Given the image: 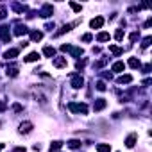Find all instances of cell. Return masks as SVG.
Returning a JSON list of instances; mask_svg holds the SVG:
<instances>
[{
  "instance_id": "4316f807",
  "label": "cell",
  "mask_w": 152,
  "mask_h": 152,
  "mask_svg": "<svg viewBox=\"0 0 152 152\" xmlns=\"http://www.w3.org/2000/svg\"><path fill=\"white\" fill-rule=\"evenodd\" d=\"M70 7H72L75 13H80V9H83V7H80L79 4H75V2H70Z\"/></svg>"
},
{
  "instance_id": "8d00e7d4",
  "label": "cell",
  "mask_w": 152,
  "mask_h": 152,
  "mask_svg": "<svg viewBox=\"0 0 152 152\" xmlns=\"http://www.w3.org/2000/svg\"><path fill=\"white\" fill-rule=\"evenodd\" d=\"M7 109V106H6V102H0V111H6Z\"/></svg>"
},
{
  "instance_id": "5b68a950",
  "label": "cell",
  "mask_w": 152,
  "mask_h": 152,
  "mask_svg": "<svg viewBox=\"0 0 152 152\" xmlns=\"http://www.w3.org/2000/svg\"><path fill=\"white\" fill-rule=\"evenodd\" d=\"M89 25H91V29H100V27L104 25V18L102 16H97V18H93L89 22Z\"/></svg>"
},
{
  "instance_id": "5bb4252c",
  "label": "cell",
  "mask_w": 152,
  "mask_h": 152,
  "mask_svg": "<svg viewBox=\"0 0 152 152\" xmlns=\"http://www.w3.org/2000/svg\"><path fill=\"white\" fill-rule=\"evenodd\" d=\"M43 54H45L47 57H54L56 50H54V47H45V48H43Z\"/></svg>"
},
{
  "instance_id": "83f0119b",
  "label": "cell",
  "mask_w": 152,
  "mask_h": 152,
  "mask_svg": "<svg viewBox=\"0 0 152 152\" xmlns=\"http://www.w3.org/2000/svg\"><path fill=\"white\" fill-rule=\"evenodd\" d=\"M115 38L118 39V41H122V38H124V30H122V29H118L116 32H115Z\"/></svg>"
},
{
  "instance_id": "3957f363",
  "label": "cell",
  "mask_w": 152,
  "mask_h": 152,
  "mask_svg": "<svg viewBox=\"0 0 152 152\" xmlns=\"http://www.w3.org/2000/svg\"><path fill=\"white\" fill-rule=\"evenodd\" d=\"M52 13H54V7L50 6V4H45V6H43V9H41V14H39V16L48 18V16H52Z\"/></svg>"
},
{
  "instance_id": "6da1fadb",
  "label": "cell",
  "mask_w": 152,
  "mask_h": 152,
  "mask_svg": "<svg viewBox=\"0 0 152 152\" xmlns=\"http://www.w3.org/2000/svg\"><path fill=\"white\" fill-rule=\"evenodd\" d=\"M68 107H70V111H74V113H83V115L88 113V106H86V104H75V102H70Z\"/></svg>"
},
{
  "instance_id": "836d02e7",
  "label": "cell",
  "mask_w": 152,
  "mask_h": 152,
  "mask_svg": "<svg viewBox=\"0 0 152 152\" xmlns=\"http://www.w3.org/2000/svg\"><path fill=\"white\" fill-rule=\"evenodd\" d=\"M136 39H138V32H133L131 34V41H136Z\"/></svg>"
},
{
  "instance_id": "d4e9b609",
  "label": "cell",
  "mask_w": 152,
  "mask_h": 152,
  "mask_svg": "<svg viewBox=\"0 0 152 152\" xmlns=\"http://www.w3.org/2000/svg\"><path fill=\"white\" fill-rule=\"evenodd\" d=\"M70 29H72V25H63V29H61V30H57V36H61V34H65V32H68Z\"/></svg>"
},
{
  "instance_id": "30bf717a",
  "label": "cell",
  "mask_w": 152,
  "mask_h": 152,
  "mask_svg": "<svg viewBox=\"0 0 152 152\" xmlns=\"http://www.w3.org/2000/svg\"><path fill=\"white\" fill-rule=\"evenodd\" d=\"M106 107V100L104 98H97V102H95V111H102Z\"/></svg>"
},
{
  "instance_id": "ba28073f",
  "label": "cell",
  "mask_w": 152,
  "mask_h": 152,
  "mask_svg": "<svg viewBox=\"0 0 152 152\" xmlns=\"http://www.w3.org/2000/svg\"><path fill=\"white\" fill-rule=\"evenodd\" d=\"M27 32H29V29L25 25H16V29H14V34L16 36H22V34H27Z\"/></svg>"
},
{
  "instance_id": "cb8c5ba5",
  "label": "cell",
  "mask_w": 152,
  "mask_h": 152,
  "mask_svg": "<svg viewBox=\"0 0 152 152\" xmlns=\"http://www.w3.org/2000/svg\"><path fill=\"white\" fill-rule=\"evenodd\" d=\"M7 75H11V77L18 75V68H16V66H11V68H7Z\"/></svg>"
},
{
  "instance_id": "7c38bea8",
  "label": "cell",
  "mask_w": 152,
  "mask_h": 152,
  "mask_svg": "<svg viewBox=\"0 0 152 152\" xmlns=\"http://www.w3.org/2000/svg\"><path fill=\"white\" fill-rule=\"evenodd\" d=\"M38 59H39V54H38V52H30V54L25 57L27 63H32V61H38Z\"/></svg>"
},
{
  "instance_id": "7402d4cb",
  "label": "cell",
  "mask_w": 152,
  "mask_h": 152,
  "mask_svg": "<svg viewBox=\"0 0 152 152\" xmlns=\"http://www.w3.org/2000/svg\"><path fill=\"white\" fill-rule=\"evenodd\" d=\"M111 150V147L107 145V143H100V145H97V152H109Z\"/></svg>"
},
{
  "instance_id": "9c48e42d",
  "label": "cell",
  "mask_w": 152,
  "mask_h": 152,
  "mask_svg": "<svg viewBox=\"0 0 152 152\" xmlns=\"http://www.w3.org/2000/svg\"><path fill=\"white\" fill-rule=\"evenodd\" d=\"M54 66H56V68H65V66H66V59H65V57L54 59Z\"/></svg>"
},
{
  "instance_id": "d6986e66",
  "label": "cell",
  "mask_w": 152,
  "mask_h": 152,
  "mask_svg": "<svg viewBox=\"0 0 152 152\" xmlns=\"http://www.w3.org/2000/svg\"><path fill=\"white\" fill-rule=\"evenodd\" d=\"M70 52H72L74 57H80V56L84 54V50H83V48H74V47H72V48H70Z\"/></svg>"
},
{
  "instance_id": "52a82bcc",
  "label": "cell",
  "mask_w": 152,
  "mask_h": 152,
  "mask_svg": "<svg viewBox=\"0 0 152 152\" xmlns=\"http://www.w3.org/2000/svg\"><path fill=\"white\" fill-rule=\"evenodd\" d=\"M30 129H32V124H30V122H23V124L20 125V133L27 134V133H30Z\"/></svg>"
},
{
  "instance_id": "e575fe53",
  "label": "cell",
  "mask_w": 152,
  "mask_h": 152,
  "mask_svg": "<svg viewBox=\"0 0 152 152\" xmlns=\"http://www.w3.org/2000/svg\"><path fill=\"white\" fill-rule=\"evenodd\" d=\"M84 65H86V63H84V61H79V63H77V65H75V66H77V70H80V68H83V66H84Z\"/></svg>"
},
{
  "instance_id": "ac0fdd59",
  "label": "cell",
  "mask_w": 152,
  "mask_h": 152,
  "mask_svg": "<svg viewBox=\"0 0 152 152\" xmlns=\"http://www.w3.org/2000/svg\"><path fill=\"white\" fill-rule=\"evenodd\" d=\"M41 38H43V34L39 32V30H34V32H30V39H32V41H39Z\"/></svg>"
},
{
  "instance_id": "7a4b0ae2",
  "label": "cell",
  "mask_w": 152,
  "mask_h": 152,
  "mask_svg": "<svg viewBox=\"0 0 152 152\" xmlns=\"http://www.w3.org/2000/svg\"><path fill=\"white\" fill-rule=\"evenodd\" d=\"M0 39H2L4 43L11 41V30H9L7 25H0Z\"/></svg>"
},
{
  "instance_id": "2e32d148",
  "label": "cell",
  "mask_w": 152,
  "mask_h": 152,
  "mask_svg": "<svg viewBox=\"0 0 152 152\" xmlns=\"http://www.w3.org/2000/svg\"><path fill=\"white\" fill-rule=\"evenodd\" d=\"M61 147H63V141H52V145H50V152H57Z\"/></svg>"
},
{
  "instance_id": "74e56055",
  "label": "cell",
  "mask_w": 152,
  "mask_h": 152,
  "mask_svg": "<svg viewBox=\"0 0 152 152\" xmlns=\"http://www.w3.org/2000/svg\"><path fill=\"white\" fill-rule=\"evenodd\" d=\"M2 149H4V143H0V150H2Z\"/></svg>"
},
{
  "instance_id": "4fadbf2b",
  "label": "cell",
  "mask_w": 152,
  "mask_h": 152,
  "mask_svg": "<svg viewBox=\"0 0 152 152\" xmlns=\"http://www.w3.org/2000/svg\"><path fill=\"white\" fill-rule=\"evenodd\" d=\"M109 52H111V54H115V56H120L122 52H124V50H122L120 47H116V45H109Z\"/></svg>"
},
{
  "instance_id": "4dcf8cb0",
  "label": "cell",
  "mask_w": 152,
  "mask_h": 152,
  "mask_svg": "<svg viewBox=\"0 0 152 152\" xmlns=\"http://www.w3.org/2000/svg\"><path fill=\"white\" fill-rule=\"evenodd\" d=\"M13 9H14V11H18V13H20V11H25V7H23V6H20V4H14Z\"/></svg>"
},
{
  "instance_id": "8fae6325",
  "label": "cell",
  "mask_w": 152,
  "mask_h": 152,
  "mask_svg": "<svg viewBox=\"0 0 152 152\" xmlns=\"http://www.w3.org/2000/svg\"><path fill=\"white\" fill-rule=\"evenodd\" d=\"M131 80H133V75H120L118 77V83L120 84H129Z\"/></svg>"
},
{
  "instance_id": "44dd1931",
  "label": "cell",
  "mask_w": 152,
  "mask_h": 152,
  "mask_svg": "<svg viewBox=\"0 0 152 152\" xmlns=\"http://www.w3.org/2000/svg\"><path fill=\"white\" fill-rule=\"evenodd\" d=\"M109 32H100V34H97V39L98 41H109Z\"/></svg>"
},
{
  "instance_id": "1f68e13d",
  "label": "cell",
  "mask_w": 152,
  "mask_h": 152,
  "mask_svg": "<svg viewBox=\"0 0 152 152\" xmlns=\"http://www.w3.org/2000/svg\"><path fill=\"white\" fill-rule=\"evenodd\" d=\"M91 39H93V36H91V34H84V36H83V41H91Z\"/></svg>"
},
{
  "instance_id": "9a60e30c",
  "label": "cell",
  "mask_w": 152,
  "mask_h": 152,
  "mask_svg": "<svg viewBox=\"0 0 152 152\" xmlns=\"http://www.w3.org/2000/svg\"><path fill=\"white\" fill-rule=\"evenodd\" d=\"M124 70H125V65L122 63V61H118V63L113 65V72H124Z\"/></svg>"
},
{
  "instance_id": "603a6c76",
  "label": "cell",
  "mask_w": 152,
  "mask_h": 152,
  "mask_svg": "<svg viewBox=\"0 0 152 152\" xmlns=\"http://www.w3.org/2000/svg\"><path fill=\"white\" fill-rule=\"evenodd\" d=\"M68 147H70V149H79V147H80V141H79V140H70V141H68Z\"/></svg>"
},
{
  "instance_id": "484cf974",
  "label": "cell",
  "mask_w": 152,
  "mask_h": 152,
  "mask_svg": "<svg viewBox=\"0 0 152 152\" xmlns=\"http://www.w3.org/2000/svg\"><path fill=\"white\" fill-rule=\"evenodd\" d=\"M97 89L98 91H106V83H104V80H98V83H97Z\"/></svg>"
},
{
  "instance_id": "f1b7e54d",
  "label": "cell",
  "mask_w": 152,
  "mask_h": 152,
  "mask_svg": "<svg viewBox=\"0 0 152 152\" xmlns=\"http://www.w3.org/2000/svg\"><path fill=\"white\" fill-rule=\"evenodd\" d=\"M150 41H152V38H150V36H147V38L143 39V43H141V47H143V48H147V47L150 45Z\"/></svg>"
},
{
  "instance_id": "d6a6232c",
  "label": "cell",
  "mask_w": 152,
  "mask_h": 152,
  "mask_svg": "<svg viewBox=\"0 0 152 152\" xmlns=\"http://www.w3.org/2000/svg\"><path fill=\"white\" fill-rule=\"evenodd\" d=\"M13 109L16 111V113H20V111H22L23 107H22V106H20V104H14V106H13Z\"/></svg>"
},
{
  "instance_id": "f546056e",
  "label": "cell",
  "mask_w": 152,
  "mask_h": 152,
  "mask_svg": "<svg viewBox=\"0 0 152 152\" xmlns=\"http://www.w3.org/2000/svg\"><path fill=\"white\" fill-rule=\"evenodd\" d=\"M7 16V11H6V7H0V20H4Z\"/></svg>"
},
{
  "instance_id": "277c9868",
  "label": "cell",
  "mask_w": 152,
  "mask_h": 152,
  "mask_svg": "<svg viewBox=\"0 0 152 152\" xmlns=\"http://www.w3.org/2000/svg\"><path fill=\"white\" fill-rule=\"evenodd\" d=\"M83 84H84V79L80 77V75H74V77H72V86H74L75 89L83 88Z\"/></svg>"
},
{
  "instance_id": "e0dca14e",
  "label": "cell",
  "mask_w": 152,
  "mask_h": 152,
  "mask_svg": "<svg viewBox=\"0 0 152 152\" xmlns=\"http://www.w3.org/2000/svg\"><path fill=\"white\" fill-rule=\"evenodd\" d=\"M129 66H131V68H140V66H141L140 59H136V57H131V59H129Z\"/></svg>"
},
{
  "instance_id": "d590c367",
  "label": "cell",
  "mask_w": 152,
  "mask_h": 152,
  "mask_svg": "<svg viewBox=\"0 0 152 152\" xmlns=\"http://www.w3.org/2000/svg\"><path fill=\"white\" fill-rule=\"evenodd\" d=\"M54 27H56V25H54V23H47V25H45V29H47V30H52V29H54Z\"/></svg>"
},
{
  "instance_id": "ffe728a7",
  "label": "cell",
  "mask_w": 152,
  "mask_h": 152,
  "mask_svg": "<svg viewBox=\"0 0 152 152\" xmlns=\"http://www.w3.org/2000/svg\"><path fill=\"white\" fill-rule=\"evenodd\" d=\"M134 143H136V136H134V134H131V136L125 140V145L131 149V147H134Z\"/></svg>"
},
{
  "instance_id": "8992f818",
  "label": "cell",
  "mask_w": 152,
  "mask_h": 152,
  "mask_svg": "<svg viewBox=\"0 0 152 152\" xmlns=\"http://www.w3.org/2000/svg\"><path fill=\"white\" fill-rule=\"evenodd\" d=\"M18 52H20V50H18V48H9V50H7V52L4 54V57H6V59H14V57L18 56Z\"/></svg>"
}]
</instances>
